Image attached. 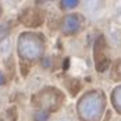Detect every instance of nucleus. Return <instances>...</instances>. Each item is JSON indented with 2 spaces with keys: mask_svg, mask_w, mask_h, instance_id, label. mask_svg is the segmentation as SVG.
<instances>
[{
  "mask_svg": "<svg viewBox=\"0 0 121 121\" xmlns=\"http://www.w3.org/2000/svg\"><path fill=\"white\" fill-rule=\"evenodd\" d=\"M61 121H68V120H61Z\"/></svg>",
  "mask_w": 121,
  "mask_h": 121,
  "instance_id": "1",
  "label": "nucleus"
}]
</instances>
